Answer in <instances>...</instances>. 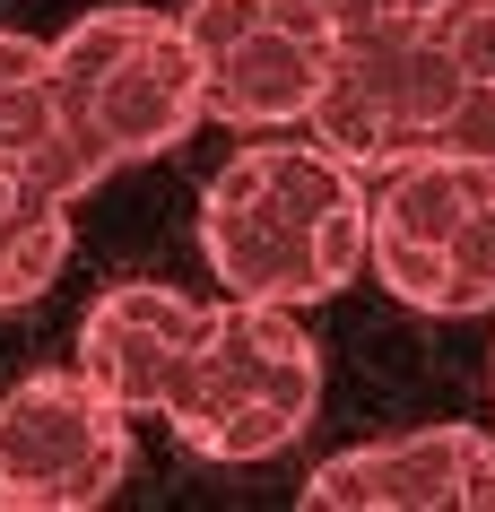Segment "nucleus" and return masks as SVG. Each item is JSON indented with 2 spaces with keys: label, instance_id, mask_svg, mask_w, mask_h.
<instances>
[{
  "label": "nucleus",
  "instance_id": "9d476101",
  "mask_svg": "<svg viewBox=\"0 0 495 512\" xmlns=\"http://www.w3.org/2000/svg\"><path fill=\"white\" fill-rule=\"evenodd\" d=\"M0 165L27 174V183H44L70 209L113 174V157L61 113L44 35H18V27H0Z\"/></svg>",
  "mask_w": 495,
  "mask_h": 512
},
{
  "label": "nucleus",
  "instance_id": "4468645a",
  "mask_svg": "<svg viewBox=\"0 0 495 512\" xmlns=\"http://www.w3.org/2000/svg\"><path fill=\"white\" fill-rule=\"evenodd\" d=\"M0 512H9V486H0Z\"/></svg>",
  "mask_w": 495,
  "mask_h": 512
},
{
  "label": "nucleus",
  "instance_id": "20e7f679",
  "mask_svg": "<svg viewBox=\"0 0 495 512\" xmlns=\"http://www.w3.org/2000/svg\"><path fill=\"white\" fill-rule=\"evenodd\" d=\"M44 61H53L61 113L113 165L165 157V148H183L200 131V70L165 9H131V0L87 9L79 27H61L44 44Z\"/></svg>",
  "mask_w": 495,
  "mask_h": 512
},
{
  "label": "nucleus",
  "instance_id": "7ed1b4c3",
  "mask_svg": "<svg viewBox=\"0 0 495 512\" xmlns=\"http://www.w3.org/2000/svg\"><path fill=\"white\" fill-rule=\"evenodd\" d=\"M365 278L409 313H495V165L443 148L383 165V191H365Z\"/></svg>",
  "mask_w": 495,
  "mask_h": 512
},
{
  "label": "nucleus",
  "instance_id": "f257e3e1",
  "mask_svg": "<svg viewBox=\"0 0 495 512\" xmlns=\"http://www.w3.org/2000/svg\"><path fill=\"white\" fill-rule=\"evenodd\" d=\"M209 278L244 304H322L365 278V174L313 139H244L200 191Z\"/></svg>",
  "mask_w": 495,
  "mask_h": 512
},
{
  "label": "nucleus",
  "instance_id": "ddd939ff",
  "mask_svg": "<svg viewBox=\"0 0 495 512\" xmlns=\"http://www.w3.org/2000/svg\"><path fill=\"white\" fill-rule=\"evenodd\" d=\"M313 9H322L330 44H339V35H374V27H400V18H417L426 0H313Z\"/></svg>",
  "mask_w": 495,
  "mask_h": 512
},
{
  "label": "nucleus",
  "instance_id": "423d86ee",
  "mask_svg": "<svg viewBox=\"0 0 495 512\" xmlns=\"http://www.w3.org/2000/svg\"><path fill=\"white\" fill-rule=\"evenodd\" d=\"M174 27L200 70V122L226 131H296L330 61L313 0H183Z\"/></svg>",
  "mask_w": 495,
  "mask_h": 512
},
{
  "label": "nucleus",
  "instance_id": "1a4fd4ad",
  "mask_svg": "<svg viewBox=\"0 0 495 512\" xmlns=\"http://www.w3.org/2000/svg\"><path fill=\"white\" fill-rule=\"evenodd\" d=\"M200 313L209 304L183 296V287H157V278H122L87 304L79 322V374L105 391L122 417H157L165 382L183 365V348L200 339Z\"/></svg>",
  "mask_w": 495,
  "mask_h": 512
},
{
  "label": "nucleus",
  "instance_id": "39448f33",
  "mask_svg": "<svg viewBox=\"0 0 495 512\" xmlns=\"http://www.w3.org/2000/svg\"><path fill=\"white\" fill-rule=\"evenodd\" d=\"M443 122H452V61L426 35V18H400V27L330 44L322 87H313L296 131L357 174H383V165L443 148Z\"/></svg>",
  "mask_w": 495,
  "mask_h": 512
},
{
  "label": "nucleus",
  "instance_id": "6e6552de",
  "mask_svg": "<svg viewBox=\"0 0 495 512\" xmlns=\"http://www.w3.org/2000/svg\"><path fill=\"white\" fill-rule=\"evenodd\" d=\"M313 512H495V434L487 426H417L357 452H330L304 478Z\"/></svg>",
  "mask_w": 495,
  "mask_h": 512
},
{
  "label": "nucleus",
  "instance_id": "0eeeda50",
  "mask_svg": "<svg viewBox=\"0 0 495 512\" xmlns=\"http://www.w3.org/2000/svg\"><path fill=\"white\" fill-rule=\"evenodd\" d=\"M131 478V417L79 374H27L0 400V486L9 512H96Z\"/></svg>",
  "mask_w": 495,
  "mask_h": 512
},
{
  "label": "nucleus",
  "instance_id": "9b49d317",
  "mask_svg": "<svg viewBox=\"0 0 495 512\" xmlns=\"http://www.w3.org/2000/svg\"><path fill=\"white\" fill-rule=\"evenodd\" d=\"M426 35L452 61V122L443 157H487L495 165V0H426Z\"/></svg>",
  "mask_w": 495,
  "mask_h": 512
},
{
  "label": "nucleus",
  "instance_id": "f03ea898",
  "mask_svg": "<svg viewBox=\"0 0 495 512\" xmlns=\"http://www.w3.org/2000/svg\"><path fill=\"white\" fill-rule=\"evenodd\" d=\"M322 408V348L296 322V304L226 296L200 313V339L183 348L157 417L200 460H270L287 452Z\"/></svg>",
  "mask_w": 495,
  "mask_h": 512
},
{
  "label": "nucleus",
  "instance_id": "f8f14e48",
  "mask_svg": "<svg viewBox=\"0 0 495 512\" xmlns=\"http://www.w3.org/2000/svg\"><path fill=\"white\" fill-rule=\"evenodd\" d=\"M70 261V200L0 165V313L35 304Z\"/></svg>",
  "mask_w": 495,
  "mask_h": 512
},
{
  "label": "nucleus",
  "instance_id": "2eb2a0df",
  "mask_svg": "<svg viewBox=\"0 0 495 512\" xmlns=\"http://www.w3.org/2000/svg\"><path fill=\"white\" fill-rule=\"evenodd\" d=\"M487 382H495V374H487Z\"/></svg>",
  "mask_w": 495,
  "mask_h": 512
}]
</instances>
